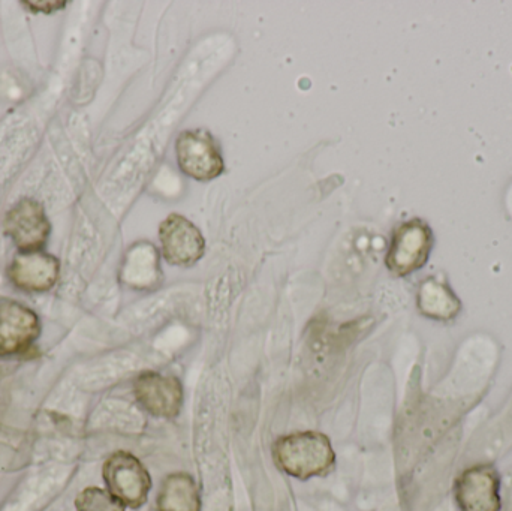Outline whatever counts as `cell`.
Returning <instances> with one entry per match:
<instances>
[{
  "mask_svg": "<svg viewBox=\"0 0 512 511\" xmlns=\"http://www.w3.org/2000/svg\"><path fill=\"white\" fill-rule=\"evenodd\" d=\"M273 459L283 474L301 482L328 476L336 467L330 438L316 431L292 432L277 438Z\"/></svg>",
  "mask_w": 512,
  "mask_h": 511,
  "instance_id": "6da1fadb",
  "label": "cell"
},
{
  "mask_svg": "<svg viewBox=\"0 0 512 511\" xmlns=\"http://www.w3.org/2000/svg\"><path fill=\"white\" fill-rule=\"evenodd\" d=\"M435 234L424 219L414 218L394 228L385 255V267L394 278H408L429 263Z\"/></svg>",
  "mask_w": 512,
  "mask_h": 511,
  "instance_id": "7a4b0ae2",
  "label": "cell"
},
{
  "mask_svg": "<svg viewBox=\"0 0 512 511\" xmlns=\"http://www.w3.org/2000/svg\"><path fill=\"white\" fill-rule=\"evenodd\" d=\"M102 477L111 495L129 509H141L152 491V476L143 462L132 453L119 450L108 456Z\"/></svg>",
  "mask_w": 512,
  "mask_h": 511,
  "instance_id": "3957f363",
  "label": "cell"
},
{
  "mask_svg": "<svg viewBox=\"0 0 512 511\" xmlns=\"http://www.w3.org/2000/svg\"><path fill=\"white\" fill-rule=\"evenodd\" d=\"M177 164L198 182H209L225 170L221 146L207 129H186L176 140Z\"/></svg>",
  "mask_w": 512,
  "mask_h": 511,
  "instance_id": "277c9868",
  "label": "cell"
},
{
  "mask_svg": "<svg viewBox=\"0 0 512 511\" xmlns=\"http://www.w3.org/2000/svg\"><path fill=\"white\" fill-rule=\"evenodd\" d=\"M132 393L141 410L155 419L174 420L185 405V387L174 375L144 371L132 384Z\"/></svg>",
  "mask_w": 512,
  "mask_h": 511,
  "instance_id": "5b68a950",
  "label": "cell"
},
{
  "mask_svg": "<svg viewBox=\"0 0 512 511\" xmlns=\"http://www.w3.org/2000/svg\"><path fill=\"white\" fill-rule=\"evenodd\" d=\"M502 479L490 464H478L462 471L453 486L460 511H501Z\"/></svg>",
  "mask_w": 512,
  "mask_h": 511,
  "instance_id": "8992f818",
  "label": "cell"
},
{
  "mask_svg": "<svg viewBox=\"0 0 512 511\" xmlns=\"http://www.w3.org/2000/svg\"><path fill=\"white\" fill-rule=\"evenodd\" d=\"M161 254L170 266L192 267L206 254V239L197 225L173 213L159 225Z\"/></svg>",
  "mask_w": 512,
  "mask_h": 511,
  "instance_id": "52a82bcc",
  "label": "cell"
},
{
  "mask_svg": "<svg viewBox=\"0 0 512 511\" xmlns=\"http://www.w3.org/2000/svg\"><path fill=\"white\" fill-rule=\"evenodd\" d=\"M41 333L38 315L18 302L0 305V357H14L32 350Z\"/></svg>",
  "mask_w": 512,
  "mask_h": 511,
  "instance_id": "ba28073f",
  "label": "cell"
},
{
  "mask_svg": "<svg viewBox=\"0 0 512 511\" xmlns=\"http://www.w3.org/2000/svg\"><path fill=\"white\" fill-rule=\"evenodd\" d=\"M5 233L20 252L41 251L50 236V221L38 201H20L5 218Z\"/></svg>",
  "mask_w": 512,
  "mask_h": 511,
  "instance_id": "9c48e42d",
  "label": "cell"
},
{
  "mask_svg": "<svg viewBox=\"0 0 512 511\" xmlns=\"http://www.w3.org/2000/svg\"><path fill=\"white\" fill-rule=\"evenodd\" d=\"M8 276L26 293H47L59 281L60 263L47 252H20L12 260Z\"/></svg>",
  "mask_w": 512,
  "mask_h": 511,
  "instance_id": "30bf717a",
  "label": "cell"
},
{
  "mask_svg": "<svg viewBox=\"0 0 512 511\" xmlns=\"http://www.w3.org/2000/svg\"><path fill=\"white\" fill-rule=\"evenodd\" d=\"M161 252L153 243L138 242L129 248L120 270V281L137 291H153L161 287Z\"/></svg>",
  "mask_w": 512,
  "mask_h": 511,
  "instance_id": "8fae6325",
  "label": "cell"
},
{
  "mask_svg": "<svg viewBox=\"0 0 512 511\" xmlns=\"http://www.w3.org/2000/svg\"><path fill=\"white\" fill-rule=\"evenodd\" d=\"M417 309L421 317L438 323H451L463 311V303L444 276H427L417 290Z\"/></svg>",
  "mask_w": 512,
  "mask_h": 511,
  "instance_id": "7c38bea8",
  "label": "cell"
},
{
  "mask_svg": "<svg viewBox=\"0 0 512 511\" xmlns=\"http://www.w3.org/2000/svg\"><path fill=\"white\" fill-rule=\"evenodd\" d=\"M158 511H201L200 488L188 473H173L162 483L156 498Z\"/></svg>",
  "mask_w": 512,
  "mask_h": 511,
  "instance_id": "4fadbf2b",
  "label": "cell"
},
{
  "mask_svg": "<svg viewBox=\"0 0 512 511\" xmlns=\"http://www.w3.org/2000/svg\"><path fill=\"white\" fill-rule=\"evenodd\" d=\"M77 511H126L125 504L120 503L107 489L86 488L75 498Z\"/></svg>",
  "mask_w": 512,
  "mask_h": 511,
  "instance_id": "5bb4252c",
  "label": "cell"
},
{
  "mask_svg": "<svg viewBox=\"0 0 512 511\" xmlns=\"http://www.w3.org/2000/svg\"><path fill=\"white\" fill-rule=\"evenodd\" d=\"M23 5L30 6V11L33 12H50L59 11L63 9L66 2H23Z\"/></svg>",
  "mask_w": 512,
  "mask_h": 511,
  "instance_id": "9a60e30c",
  "label": "cell"
}]
</instances>
